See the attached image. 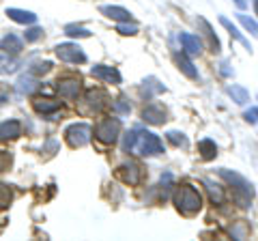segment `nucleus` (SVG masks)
Wrapping results in <instances>:
<instances>
[{
  "mask_svg": "<svg viewBox=\"0 0 258 241\" xmlns=\"http://www.w3.org/2000/svg\"><path fill=\"white\" fill-rule=\"evenodd\" d=\"M13 200V192L9 190V186H5V183H0V209L9 207Z\"/></svg>",
  "mask_w": 258,
  "mask_h": 241,
  "instance_id": "28",
  "label": "nucleus"
},
{
  "mask_svg": "<svg viewBox=\"0 0 258 241\" xmlns=\"http://www.w3.org/2000/svg\"><path fill=\"white\" fill-rule=\"evenodd\" d=\"M230 65H228V63H222V74L224 76H230V69H228Z\"/></svg>",
  "mask_w": 258,
  "mask_h": 241,
  "instance_id": "38",
  "label": "nucleus"
},
{
  "mask_svg": "<svg viewBox=\"0 0 258 241\" xmlns=\"http://www.w3.org/2000/svg\"><path fill=\"white\" fill-rule=\"evenodd\" d=\"M164 91H166L164 84H159L155 78H147V80H144V88H142V93L147 95V97H149V95H153V93H164Z\"/></svg>",
  "mask_w": 258,
  "mask_h": 241,
  "instance_id": "25",
  "label": "nucleus"
},
{
  "mask_svg": "<svg viewBox=\"0 0 258 241\" xmlns=\"http://www.w3.org/2000/svg\"><path fill=\"white\" fill-rule=\"evenodd\" d=\"M245 120H247V123H256V120H258V108L247 110L245 112Z\"/></svg>",
  "mask_w": 258,
  "mask_h": 241,
  "instance_id": "37",
  "label": "nucleus"
},
{
  "mask_svg": "<svg viewBox=\"0 0 258 241\" xmlns=\"http://www.w3.org/2000/svg\"><path fill=\"white\" fill-rule=\"evenodd\" d=\"M198 153H200V157L203 159H213L215 155H217V147H215V142L213 140H209V138H205V140H200L198 142Z\"/></svg>",
  "mask_w": 258,
  "mask_h": 241,
  "instance_id": "20",
  "label": "nucleus"
},
{
  "mask_svg": "<svg viewBox=\"0 0 258 241\" xmlns=\"http://www.w3.org/2000/svg\"><path fill=\"white\" fill-rule=\"evenodd\" d=\"M116 30L120 35H138V26H136V24H129V22H118Z\"/></svg>",
  "mask_w": 258,
  "mask_h": 241,
  "instance_id": "33",
  "label": "nucleus"
},
{
  "mask_svg": "<svg viewBox=\"0 0 258 241\" xmlns=\"http://www.w3.org/2000/svg\"><path fill=\"white\" fill-rule=\"evenodd\" d=\"M118 179H123L125 183H129V186H138L140 179H142V170H140V166L138 164H134V162H125V164H120L118 166Z\"/></svg>",
  "mask_w": 258,
  "mask_h": 241,
  "instance_id": "8",
  "label": "nucleus"
},
{
  "mask_svg": "<svg viewBox=\"0 0 258 241\" xmlns=\"http://www.w3.org/2000/svg\"><path fill=\"white\" fill-rule=\"evenodd\" d=\"M254 11H256V15H258V0H254Z\"/></svg>",
  "mask_w": 258,
  "mask_h": 241,
  "instance_id": "40",
  "label": "nucleus"
},
{
  "mask_svg": "<svg viewBox=\"0 0 258 241\" xmlns=\"http://www.w3.org/2000/svg\"><path fill=\"white\" fill-rule=\"evenodd\" d=\"M172 200H174V207L179 209L183 215H194L203 209V196H200V192L191 186L176 188Z\"/></svg>",
  "mask_w": 258,
  "mask_h": 241,
  "instance_id": "2",
  "label": "nucleus"
},
{
  "mask_svg": "<svg viewBox=\"0 0 258 241\" xmlns=\"http://www.w3.org/2000/svg\"><path fill=\"white\" fill-rule=\"evenodd\" d=\"M56 56L64 63H74V65H82L86 63V54L78 43H60L56 45Z\"/></svg>",
  "mask_w": 258,
  "mask_h": 241,
  "instance_id": "6",
  "label": "nucleus"
},
{
  "mask_svg": "<svg viewBox=\"0 0 258 241\" xmlns=\"http://www.w3.org/2000/svg\"><path fill=\"white\" fill-rule=\"evenodd\" d=\"M166 108L159 106V103H151V106H147L142 110V118L147 120L149 125H164L166 120Z\"/></svg>",
  "mask_w": 258,
  "mask_h": 241,
  "instance_id": "10",
  "label": "nucleus"
},
{
  "mask_svg": "<svg viewBox=\"0 0 258 241\" xmlns=\"http://www.w3.org/2000/svg\"><path fill=\"white\" fill-rule=\"evenodd\" d=\"M237 18H239L241 24H243V28H245V30H249V33H252L254 37H258V24H256L252 18H247L245 13H239Z\"/></svg>",
  "mask_w": 258,
  "mask_h": 241,
  "instance_id": "27",
  "label": "nucleus"
},
{
  "mask_svg": "<svg viewBox=\"0 0 258 241\" xmlns=\"http://www.w3.org/2000/svg\"><path fill=\"white\" fill-rule=\"evenodd\" d=\"M22 39L15 37V35H7L0 39V52H3L5 56H18L22 52Z\"/></svg>",
  "mask_w": 258,
  "mask_h": 241,
  "instance_id": "13",
  "label": "nucleus"
},
{
  "mask_svg": "<svg viewBox=\"0 0 258 241\" xmlns=\"http://www.w3.org/2000/svg\"><path fill=\"white\" fill-rule=\"evenodd\" d=\"M9 97H11V88L0 82V106H5V103L9 101Z\"/></svg>",
  "mask_w": 258,
  "mask_h": 241,
  "instance_id": "36",
  "label": "nucleus"
},
{
  "mask_svg": "<svg viewBox=\"0 0 258 241\" xmlns=\"http://www.w3.org/2000/svg\"><path fill=\"white\" fill-rule=\"evenodd\" d=\"M93 78L101 80V82H108V84H120V74L116 67H110V65H95L91 69Z\"/></svg>",
  "mask_w": 258,
  "mask_h": 241,
  "instance_id": "9",
  "label": "nucleus"
},
{
  "mask_svg": "<svg viewBox=\"0 0 258 241\" xmlns=\"http://www.w3.org/2000/svg\"><path fill=\"white\" fill-rule=\"evenodd\" d=\"M112 108H114V110L118 112V114H129V112H132V106H129V101H127L125 97H118V99L114 101V106H112Z\"/></svg>",
  "mask_w": 258,
  "mask_h": 241,
  "instance_id": "34",
  "label": "nucleus"
},
{
  "mask_svg": "<svg viewBox=\"0 0 258 241\" xmlns=\"http://www.w3.org/2000/svg\"><path fill=\"white\" fill-rule=\"evenodd\" d=\"M220 24H222V26H224L226 30H228V33H230V37H235L237 41H241V43H243V45L247 47V50H252V45H249V41H247V39H245L243 35L239 33L235 24H230V20H228V18H224V15H222V18H220Z\"/></svg>",
  "mask_w": 258,
  "mask_h": 241,
  "instance_id": "22",
  "label": "nucleus"
},
{
  "mask_svg": "<svg viewBox=\"0 0 258 241\" xmlns=\"http://www.w3.org/2000/svg\"><path fill=\"white\" fill-rule=\"evenodd\" d=\"M22 136V123L20 120H5V123H0V140H15Z\"/></svg>",
  "mask_w": 258,
  "mask_h": 241,
  "instance_id": "14",
  "label": "nucleus"
},
{
  "mask_svg": "<svg viewBox=\"0 0 258 241\" xmlns=\"http://www.w3.org/2000/svg\"><path fill=\"white\" fill-rule=\"evenodd\" d=\"M217 174H220L226 183H230V186L235 188L237 194H245V196H249V198L254 196V186L245 179V176H241L239 172L228 170V168H220V170H217Z\"/></svg>",
  "mask_w": 258,
  "mask_h": 241,
  "instance_id": "5",
  "label": "nucleus"
},
{
  "mask_svg": "<svg viewBox=\"0 0 258 241\" xmlns=\"http://www.w3.org/2000/svg\"><path fill=\"white\" fill-rule=\"evenodd\" d=\"M174 63H176V67H179L189 80H198V69L194 67V63L187 58V54L176 52V54H174Z\"/></svg>",
  "mask_w": 258,
  "mask_h": 241,
  "instance_id": "16",
  "label": "nucleus"
},
{
  "mask_svg": "<svg viewBox=\"0 0 258 241\" xmlns=\"http://www.w3.org/2000/svg\"><path fill=\"white\" fill-rule=\"evenodd\" d=\"M123 151L125 153H134L140 157H151L164 153V144L153 132L147 130H132L125 134L123 138Z\"/></svg>",
  "mask_w": 258,
  "mask_h": 241,
  "instance_id": "1",
  "label": "nucleus"
},
{
  "mask_svg": "<svg viewBox=\"0 0 258 241\" xmlns=\"http://www.w3.org/2000/svg\"><path fill=\"white\" fill-rule=\"evenodd\" d=\"M37 86H39V84H37L30 76H28V78L24 76V78H20V82H18V91H20L22 95H30V93L37 91Z\"/></svg>",
  "mask_w": 258,
  "mask_h": 241,
  "instance_id": "24",
  "label": "nucleus"
},
{
  "mask_svg": "<svg viewBox=\"0 0 258 241\" xmlns=\"http://www.w3.org/2000/svg\"><path fill=\"white\" fill-rule=\"evenodd\" d=\"M56 91H58L60 97L74 101L80 97V93H82V82H80L78 78H62L56 82Z\"/></svg>",
  "mask_w": 258,
  "mask_h": 241,
  "instance_id": "7",
  "label": "nucleus"
},
{
  "mask_svg": "<svg viewBox=\"0 0 258 241\" xmlns=\"http://www.w3.org/2000/svg\"><path fill=\"white\" fill-rule=\"evenodd\" d=\"M228 91V95L232 97V101H237L239 106H243V103H247L249 101V93L245 91L243 86H239V84H232V86H228L226 88Z\"/></svg>",
  "mask_w": 258,
  "mask_h": 241,
  "instance_id": "21",
  "label": "nucleus"
},
{
  "mask_svg": "<svg viewBox=\"0 0 258 241\" xmlns=\"http://www.w3.org/2000/svg\"><path fill=\"white\" fill-rule=\"evenodd\" d=\"M203 186L207 188L209 196H211V200H213L215 205H222V203H224V190H222L220 186H215V183H213V181H209V179L203 181Z\"/></svg>",
  "mask_w": 258,
  "mask_h": 241,
  "instance_id": "23",
  "label": "nucleus"
},
{
  "mask_svg": "<svg viewBox=\"0 0 258 241\" xmlns=\"http://www.w3.org/2000/svg\"><path fill=\"white\" fill-rule=\"evenodd\" d=\"M64 35H69V37H91V30H86L84 26H78V24H67V26H64Z\"/></svg>",
  "mask_w": 258,
  "mask_h": 241,
  "instance_id": "26",
  "label": "nucleus"
},
{
  "mask_svg": "<svg viewBox=\"0 0 258 241\" xmlns=\"http://www.w3.org/2000/svg\"><path fill=\"white\" fill-rule=\"evenodd\" d=\"M64 138H67V142L76 149L84 147V144H88L93 138V127L86 125V123H74L64 130Z\"/></svg>",
  "mask_w": 258,
  "mask_h": 241,
  "instance_id": "4",
  "label": "nucleus"
},
{
  "mask_svg": "<svg viewBox=\"0 0 258 241\" xmlns=\"http://www.w3.org/2000/svg\"><path fill=\"white\" fill-rule=\"evenodd\" d=\"M166 138L170 140L174 147H185V144H187V138H185V134H181V132H168Z\"/></svg>",
  "mask_w": 258,
  "mask_h": 241,
  "instance_id": "30",
  "label": "nucleus"
},
{
  "mask_svg": "<svg viewBox=\"0 0 258 241\" xmlns=\"http://www.w3.org/2000/svg\"><path fill=\"white\" fill-rule=\"evenodd\" d=\"M50 69H52V63H50V61H43V63H35V65L30 67L28 74H30V76H43V74H47Z\"/></svg>",
  "mask_w": 258,
  "mask_h": 241,
  "instance_id": "29",
  "label": "nucleus"
},
{
  "mask_svg": "<svg viewBox=\"0 0 258 241\" xmlns=\"http://www.w3.org/2000/svg\"><path fill=\"white\" fill-rule=\"evenodd\" d=\"M7 15L18 22V24H35L37 22V15L32 11H24V9H7Z\"/></svg>",
  "mask_w": 258,
  "mask_h": 241,
  "instance_id": "19",
  "label": "nucleus"
},
{
  "mask_svg": "<svg viewBox=\"0 0 258 241\" xmlns=\"http://www.w3.org/2000/svg\"><path fill=\"white\" fill-rule=\"evenodd\" d=\"M106 101H108V95L99 91V88H91V91H86V103H88V108L95 110V112H99L106 108Z\"/></svg>",
  "mask_w": 258,
  "mask_h": 241,
  "instance_id": "15",
  "label": "nucleus"
},
{
  "mask_svg": "<svg viewBox=\"0 0 258 241\" xmlns=\"http://www.w3.org/2000/svg\"><path fill=\"white\" fill-rule=\"evenodd\" d=\"M15 69H18V63L11 61V58H5V56H0V74H13Z\"/></svg>",
  "mask_w": 258,
  "mask_h": 241,
  "instance_id": "31",
  "label": "nucleus"
},
{
  "mask_svg": "<svg viewBox=\"0 0 258 241\" xmlns=\"http://www.w3.org/2000/svg\"><path fill=\"white\" fill-rule=\"evenodd\" d=\"M235 5L239 7V9H245V0H235Z\"/></svg>",
  "mask_w": 258,
  "mask_h": 241,
  "instance_id": "39",
  "label": "nucleus"
},
{
  "mask_svg": "<svg viewBox=\"0 0 258 241\" xmlns=\"http://www.w3.org/2000/svg\"><path fill=\"white\" fill-rule=\"evenodd\" d=\"M43 37V28H39V26H32V28H28L26 33H24V39H26L28 43H32V41H39V39Z\"/></svg>",
  "mask_w": 258,
  "mask_h": 241,
  "instance_id": "32",
  "label": "nucleus"
},
{
  "mask_svg": "<svg viewBox=\"0 0 258 241\" xmlns=\"http://www.w3.org/2000/svg\"><path fill=\"white\" fill-rule=\"evenodd\" d=\"M32 108H35L39 114H54V112L60 108V103L54 99H47V97H37L32 101Z\"/></svg>",
  "mask_w": 258,
  "mask_h": 241,
  "instance_id": "18",
  "label": "nucleus"
},
{
  "mask_svg": "<svg viewBox=\"0 0 258 241\" xmlns=\"http://www.w3.org/2000/svg\"><path fill=\"white\" fill-rule=\"evenodd\" d=\"M196 24H198V28H200V33H203V37L207 39L209 50H211L213 54H217V52L222 50V45H220V39H217V37H215V33H213L211 24H209L205 18H198V20H196Z\"/></svg>",
  "mask_w": 258,
  "mask_h": 241,
  "instance_id": "11",
  "label": "nucleus"
},
{
  "mask_svg": "<svg viewBox=\"0 0 258 241\" xmlns=\"http://www.w3.org/2000/svg\"><path fill=\"white\" fill-rule=\"evenodd\" d=\"M179 41L183 45L185 54H189V56H200V54H203V43H200L198 37H194L189 33H181L179 35Z\"/></svg>",
  "mask_w": 258,
  "mask_h": 241,
  "instance_id": "12",
  "label": "nucleus"
},
{
  "mask_svg": "<svg viewBox=\"0 0 258 241\" xmlns=\"http://www.w3.org/2000/svg\"><path fill=\"white\" fill-rule=\"evenodd\" d=\"M120 136V120L118 118H106L95 127V138L103 144H114Z\"/></svg>",
  "mask_w": 258,
  "mask_h": 241,
  "instance_id": "3",
  "label": "nucleus"
},
{
  "mask_svg": "<svg viewBox=\"0 0 258 241\" xmlns=\"http://www.w3.org/2000/svg\"><path fill=\"white\" fill-rule=\"evenodd\" d=\"M11 162H13L11 153H5V151H0V172H5L7 168L11 166Z\"/></svg>",
  "mask_w": 258,
  "mask_h": 241,
  "instance_id": "35",
  "label": "nucleus"
},
{
  "mask_svg": "<svg viewBox=\"0 0 258 241\" xmlns=\"http://www.w3.org/2000/svg\"><path fill=\"white\" fill-rule=\"evenodd\" d=\"M106 18H110V20H114V22H129L132 20V13H129L127 9H123V7H112V5H108V7H101L99 9Z\"/></svg>",
  "mask_w": 258,
  "mask_h": 241,
  "instance_id": "17",
  "label": "nucleus"
}]
</instances>
